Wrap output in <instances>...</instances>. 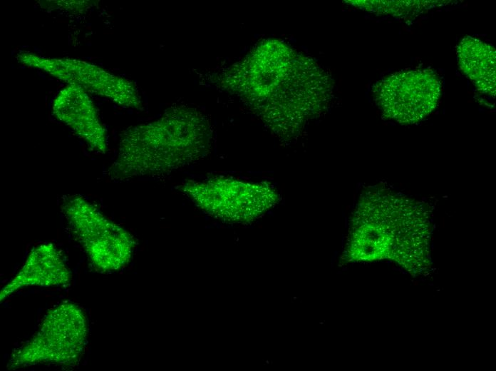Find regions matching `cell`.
<instances>
[{
    "label": "cell",
    "instance_id": "cell-4",
    "mask_svg": "<svg viewBox=\"0 0 496 371\" xmlns=\"http://www.w3.org/2000/svg\"><path fill=\"white\" fill-rule=\"evenodd\" d=\"M87 337L88 322L83 310L75 303H61L46 312L34 335L11 354L7 367L75 365L85 351Z\"/></svg>",
    "mask_w": 496,
    "mask_h": 371
},
{
    "label": "cell",
    "instance_id": "cell-9",
    "mask_svg": "<svg viewBox=\"0 0 496 371\" xmlns=\"http://www.w3.org/2000/svg\"><path fill=\"white\" fill-rule=\"evenodd\" d=\"M52 111L56 118L83 139L91 151L98 153L107 151L106 130L92 100L81 87L68 84L61 90Z\"/></svg>",
    "mask_w": 496,
    "mask_h": 371
},
{
    "label": "cell",
    "instance_id": "cell-10",
    "mask_svg": "<svg viewBox=\"0 0 496 371\" xmlns=\"http://www.w3.org/2000/svg\"><path fill=\"white\" fill-rule=\"evenodd\" d=\"M71 279L60 250L52 243H43L30 251L19 272L1 288L0 300L23 288L66 285Z\"/></svg>",
    "mask_w": 496,
    "mask_h": 371
},
{
    "label": "cell",
    "instance_id": "cell-3",
    "mask_svg": "<svg viewBox=\"0 0 496 371\" xmlns=\"http://www.w3.org/2000/svg\"><path fill=\"white\" fill-rule=\"evenodd\" d=\"M206 117L188 107L168 109L159 118L130 127L120 136L108 178L124 181L163 177L205 158L212 147Z\"/></svg>",
    "mask_w": 496,
    "mask_h": 371
},
{
    "label": "cell",
    "instance_id": "cell-11",
    "mask_svg": "<svg viewBox=\"0 0 496 371\" xmlns=\"http://www.w3.org/2000/svg\"><path fill=\"white\" fill-rule=\"evenodd\" d=\"M459 65L478 90L489 95L495 93V51L472 37L463 39L458 47Z\"/></svg>",
    "mask_w": 496,
    "mask_h": 371
},
{
    "label": "cell",
    "instance_id": "cell-2",
    "mask_svg": "<svg viewBox=\"0 0 496 371\" xmlns=\"http://www.w3.org/2000/svg\"><path fill=\"white\" fill-rule=\"evenodd\" d=\"M423 203L385 187L364 191L350 220L342 260H393L408 272L430 265L431 223Z\"/></svg>",
    "mask_w": 496,
    "mask_h": 371
},
{
    "label": "cell",
    "instance_id": "cell-7",
    "mask_svg": "<svg viewBox=\"0 0 496 371\" xmlns=\"http://www.w3.org/2000/svg\"><path fill=\"white\" fill-rule=\"evenodd\" d=\"M383 115L403 124L415 123L437 107L441 83L430 69L401 71L378 81L372 89Z\"/></svg>",
    "mask_w": 496,
    "mask_h": 371
},
{
    "label": "cell",
    "instance_id": "cell-6",
    "mask_svg": "<svg viewBox=\"0 0 496 371\" xmlns=\"http://www.w3.org/2000/svg\"><path fill=\"white\" fill-rule=\"evenodd\" d=\"M61 209L73 234L97 270L115 271L129 263L136 242L124 228L80 195L66 198Z\"/></svg>",
    "mask_w": 496,
    "mask_h": 371
},
{
    "label": "cell",
    "instance_id": "cell-5",
    "mask_svg": "<svg viewBox=\"0 0 496 371\" xmlns=\"http://www.w3.org/2000/svg\"><path fill=\"white\" fill-rule=\"evenodd\" d=\"M180 190L205 213L230 223H252L279 201L278 193L268 183L223 176L187 181Z\"/></svg>",
    "mask_w": 496,
    "mask_h": 371
},
{
    "label": "cell",
    "instance_id": "cell-1",
    "mask_svg": "<svg viewBox=\"0 0 496 371\" xmlns=\"http://www.w3.org/2000/svg\"><path fill=\"white\" fill-rule=\"evenodd\" d=\"M225 83L282 139L300 133L330 101V78L309 58L282 41L262 42L234 66Z\"/></svg>",
    "mask_w": 496,
    "mask_h": 371
},
{
    "label": "cell",
    "instance_id": "cell-8",
    "mask_svg": "<svg viewBox=\"0 0 496 371\" xmlns=\"http://www.w3.org/2000/svg\"><path fill=\"white\" fill-rule=\"evenodd\" d=\"M16 59L24 66L43 71L68 84L79 86L86 92L108 98L121 106L142 108L140 97L133 82L93 63L70 58H46L27 51L19 53Z\"/></svg>",
    "mask_w": 496,
    "mask_h": 371
}]
</instances>
